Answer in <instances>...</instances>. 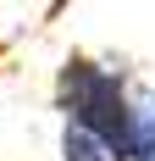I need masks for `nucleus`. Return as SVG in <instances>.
Masks as SVG:
<instances>
[{
    "mask_svg": "<svg viewBox=\"0 0 155 161\" xmlns=\"http://www.w3.org/2000/svg\"><path fill=\"white\" fill-rule=\"evenodd\" d=\"M61 161H116V150L83 122H61Z\"/></svg>",
    "mask_w": 155,
    "mask_h": 161,
    "instance_id": "3",
    "label": "nucleus"
},
{
    "mask_svg": "<svg viewBox=\"0 0 155 161\" xmlns=\"http://www.w3.org/2000/svg\"><path fill=\"white\" fill-rule=\"evenodd\" d=\"M127 161H155V89H133V150Z\"/></svg>",
    "mask_w": 155,
    "mask_h": 161,
    "instance_id": "2",
    "label": "nucleus"
},
{
    "mask_svg": "<svg viewBox=\"0 0 155 161\" xmlns=\"http://www.w3.org/2000/svg\"><path fill=\"white\" fill-rule=\"evenodd\" d=\"M50 100L61 122H83L116 150V161H127L133 150V83L116 61H100V56H83L72 50L61 67H56V83H50Z\"/></svg>",
    "mask_w": 155,
    "mask_h": 161,
    "instance_id": "1",
    "label": "nucleus"
}]
</instances>
